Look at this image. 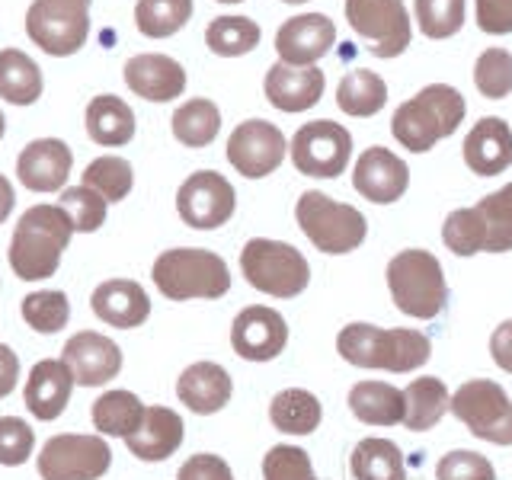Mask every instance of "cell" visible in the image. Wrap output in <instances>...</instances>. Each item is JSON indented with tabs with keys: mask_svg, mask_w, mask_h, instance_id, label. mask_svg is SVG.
<instances>
[{
	"mask_svg": "<svg viewBox=\"0 0 512 480\" xmlns=\"http://www.w3.org/2000/svg\"><path fill=\"white\" fill-rule=\"evenodd\" d=\"M336 352L340 359L356 368H378V372L407 375L423 368L432 356L429 336L410 327L384 330L375 324H346L336 336Z\"/></svg>",
	"mask_w": 512,
	"mask_h": 480,
	"instance_id": "6da1fadb",
	"label": "cell"
},
{
	"mask_svg": "<svg viewBox=\"0 0 512 480\" xmlns=\"http://www.w3.org/2000/svg\"><path fill=\"white\" fill-rule=\"evenodd\" d=\"M74 228L61 205H32L16 221L10 240V269L23 282H42L55 276L68 250Z\"/></svg>",
	"mask_w": 512,
	"mask_h": 480,
	"instance_id": "7a4b0ae2",
	"label": "cell"
},
{
	"mask_svg": "<svg viewBox=\"0 0 512 480\" xmlns=\"http://www.w3.org/2000/svg\"><path fill=\"white\" fill-rule=\"evenodd\" d=\"M464 96L448 87V84H429L416 96H410L407 103H400L391 128L394 138L404 144L413 154H426L436 148V141L448 138L458 132V125L464 122Z\"/></svg>",
	"mask_w": 512,
	"mask_h": 480,
	"instance_id": "3957f363",
	"label": "cell"
},
{
	"mask_svg": "<svg viewBox=\"0 0 512 480\" xmlns=\"http://www.w3.org/2000/svg\"><path fill=\"white\" fill-rule=\"evenodd\" d=\"M154 285L170 301L221 298L231 288V269L218 253L202 247H173L154 260Z\"/></svg>",
	"mask_w": 512,
	"mask_h": 480,
	"instance_id": "277c9868",
	"label": "cell"
},
{
	"mask_svg": "<svg viewBox=\"0 0 512 480\" xmlns=\"http://www.w3.org/2000/svg\"><path fill=\"white\" fill-rule=\"evenodd\" d=\"M384 276H388L391 298L400 314L416 320H432L442 314L448 301V282L436 253L420 247L400 250L397 256H391Z\"/></svg>",
	"mask_w": 512,
	"mask_h": 480,
	"instance_id": "5b68a950",
	"label": "cell"
},
{
	"mask_svg": "<svg viewBox=\"0 0 512 480\" xmlns=\"http://www.w3.org/2000/svg\"><path fill=\"white\" fill-rule=\"evenodd\" d=\"M295 218L304 237H308L320 253H330V256L359 250L368 237V221L359 208L336 202L327 192H317V189L301 192V199L295 205Z\"/></svg>",
	"mask_w": 512,
	"mask_h": 480,
	"instance_id": "8992f818",
	"label": "cell"
},
{
	"mask_svg": "<svg viewBox=\"0 0 512 480\" xmlns=\"http://www.w3.org/2000/svg\"><path fill=\"white\" fill-rule=\"evenodd\" d=\"M244 279L269 298H295L311 282V266L304 253L285 240L253 237L240 250Z\"/></svg>",
	"mask_w": 512,
	"mask_h": 480,
	"instance_id": "52a82bcc",
	"label": "cell"
},
{
	"mask_svg": "<svg viewBox=\"0 0 512 480\" xmlns=\"http://www.w3.org/2000/svg\"><path fill=\"white\" fill-rule=\"evenodd\" d=\"M93 0H32L26 10V32L45 55L68 58L87 45Z\"/></svg>",
	"mask_w": 512,
	"mask_h": 480,
	"instance_id": "ba28073f",
	"label": "cell"
},
{
	"mask_svg": "<svg viewBox=\"0 0 512 480\" xmlns=\"http://www.w3.org/2000/svg\"><path fill=\"white\" fill-rule=\"evenodd\" d=\"M452 413L477 439L493 445H512V400L503 384L490 378H471L452 394Z\"/></svg>",
	"mask_w": 512,
	"mask_h": 480,
	"instance_id": "9c48e42d",
	"label": "cell"
},
{
	"mask_svg": "<svg viewBox=\"0 0 512 480\" xmlns=\"http://www.w3.org/2000/svg\"><path fill=\"white\" fill-rule=\"evenodd\" d=\"M346 20L375 58H397L410 48L413 23L404 0H346Z\"/></svg>",
	"mask_w": 512,
	"mask_h": 480,
	"instance_id": "30bf717a",
	"label": "cell"
},
{
	"mask_svg": "<svg viewBox=\"0 0 512 480\" xmlns=\"http://www.w3.org/2000/svg\"><path fill=\"white\" fill-rule=\"evenodd\" d=\"M292 164L298 173L314 180H333L352 160V135L333 119L304 122L292 138Z\"/></svg>",
	"mask_w": 512,
	"mask_h": 480,
	"instance_id": "8fae6325",
	"label": "cell"
},
{
	"mask_svg": "<svg viewBox=\"0 0 512 480\" xmlns=\"http://www.w3.org/2000/svg\"><path fill=\"white\" fill-rule=\"evenodd\" d=\"M112 464V448L103 436H52L39 452L42 480H100Z\"/></svg>",
	"mask_w": 512,
	"mask_h": 480,
	"instance_id": "7c38bea8",
	"label": "cell"
},
{
	"mask_svg": "<svg viewBox=\"0 0 512 480\" xmlns=\"http://www.w3.org/2000/svg\"><path fill=\"white\" fill-rule=\"evenodd\" d=\"M176 212L196 231H215L228 224L237 212V192L215 170L189 173L183 186L176 189Z\"/></svg>",
	"mask_w": 512,
	"mask_h": 480,
	"instance_id": "4fadbf2b",
	"label": "cell"
},
{
	"mask_svg": "<svg viewBox=\"0 0 512 480\" xmlns=\"http://www.w3.org/2000/svg\"><path fill=\"white\" fill-rule=\"evenodd\" d=\"M288 154V141L276 125L266 119L240 122L228 138V160L231 167L247 176V180H263L276 173Z\"/></svg>",
	"mask_w": 512,
	"mask_h": 480,
	"instance_id": "5bb4252c",
	"label": "cell"
},
{
	"mask_svg": "<svg viewBox=\"0 0 512 480\" xmlns=\"http://www.w3.org/2000/svg\"><path fill=\"white\" fill-rule=\"evenodd\" d=\"M231 346L247 362H272L288 346V324L276 308L250 304L231 324Z\"/></svg>",
	"mask_w": 512,
	"mask_h": 480,
	"instance_id": "9a60e30c",
	"label": "cell"
},
{
	"mask_svg": "<svg viewBox=\"0 0 512 480\" xmlns=\"http://www.w3.org/2000/svg\"><path fill=\"white\" fill-rule=\"evenodd\" d=\"M352 186L375 205H394L410 189V167L391 148H365L352 167Z\"/></svg>",
	"mask_w": 512,
	"mask_h": 480,
	"instance_id": "2e32d148",
	"label": "cell"
},
{
	"mask_svg": "<svg viewBox=\"0 0 512 480\" xmlns=\"http://www.w3.org/2000/svg\"><path fill=\"white\" fill-rule=\"evenodd\" d=\"M64 365L71 368L74 384L80 388H103L122 372V349L103 333L80 330L74 333L61 352Z\"/></svg>",
	"mask_w": 512,
	"mask_h": 480,
	"instance_id": "e0dca14e",
	"label": "cell"
},
{
	"mask_svg": "<svg viewBox=\"0 0 512 480\" xmlns=\"http://www.w3.org/2000/svg\"><path fill=\"white\" fill-rule=\"evenodd\" d=\"M336 42V26L327 13H301L285 20L276 32V52L282 64L314 68Z\"/></svg>",
	"mask_w": 512,
	"mask_h": 480,
	"instance_id": "ac0fdd59",
	"label": "cell"
},
{
	"mask_svg": "<svg viewBox=\"0 0 512 480\" xmlns=\"http://www.w3.org/2000/svg\"><path fill=\"white\" fill-rule=\"evenodd\" d=\"M122 77L128 90L148 103H170L186 93V68L170 55L144 52L125 61Z\"/></svg>",
	"mask_w": 512,
	"mask_h": 480,
	"instance_id": "d6986e66",
	"label": "cell"
},
{
	"mask_svg": "<svg viewBox=\"0 0 512 480\" xmlns=\"http://www.w3.org/2000/svg\"><path fill=\"white\" fill-rule=\"evenodd\" d=\"M74 167V154L61 138H36L16 157V176L29 192L64 189Z\"/></svg>",
	"mask_w": 512,
	"mask_h": 480,
	"instance_id": "ffe728a7",
	"label": "cell"
},
{
	"mask_svg": "<svg viewBox=\"0 0 512 480\" xmlns=\"http://www.w3.org/2000/svg\"><path fill=\"white\" fill-rule=\"evenodd\" d=\"M464 164L477 176H496L512 167V128L500 116H484L464 138Z\"/></svg>",
	"mask_w": 512,
	"mask_h": 480,
	"instance_id": "44dd1931",
	"label": "cell"
},
{
	"mask_svg": "<svg viewBox=\"0 0 512 480\" xmlns=\"http://www.w3.org/2000/svg\"><path fill=\"white\" fill-rule=\"evenodd\" d=\"M231 394H234V381L228 375V368L218 362H192L176 378V397H180V404H186L199 416H212L224 410L231 404Z\"/></svg>",
	"mask_w": 512,
	"mask_h": 480,
	"instance_id": "7402d4cb",
	"label": "cell"
},
{
	"mask_svg": "<svg viewBox=\"0 0 512 480\" xmlns=\"http://www.w3.org/2000/svg\"><path fill=\"white\" fill-rule=\"evenodd\" d=\"M327 87L324 71L317 68H292V64H272L266 71V100L282 112H308L320 103Z\"/></svg>",
	"mask_w": 512,
	"mask_h": 480,
	"instance_id": "603a6c76",
	"label": "cell"
},
{
	"mask_svg": "<svg viewBox=\"0 0 512 480\" xmlns=\"http://www.w3.org/2000/svg\"><path fill=\"white\" fill-rule=\"evenodd\" d=\"M90 308L109 327L135 330L151 317V298L132 279H109V282H100L93 288Z\"/></svg>",
	"mask_w": 512,
	"mask_h": 480,
	"instance_id": "cb8c5ba5",
	"label": "cell"
},
{
	"mask_svg": "<svg viewBox=\"0 0 512 480\" xmlns=\"http://www.w3.org/2000/svg\"><path fill=\"white\" fill-rule=\"evenodd\" d=\"M74 391V375L64 359H42L32 365L26 378V407L42 423H52L64 413Z\"/></svg>",
	"mask_w": 512,
	"mask_h": 480,
	"instance_id": "d4e9b609",
	"label": "cell"
},
{
	"mask_svg": "<svg viewBox=\"0 0 512 480\" xmlns=\"http://www.w3.org/2000/svg\"><path fill=\"white\" fill-rule=\"evenodd\" d=\"M183 436L186 426L180 413L170 407H148L141 426L125 439V445L138 461H167L183 445Z\"/></svg>",
	"mask_w": 512,
	"mask_h": 480,
	"instance_id": "484cf974",
	"label": "cell"
},
{
	"mask_svg": "<svg viewBox=\"0 0 512 480\" xmlns=\"http://www.w3.org/2000/svg\"><path fill=\"white\" fill-rule=\"evenodd\" d=\"M346 404L359 423L365 426H397L407 420V397L394 384L384 381H359L352 384Z\"/></svg>",
	"mask_w": 512,
	"mask_h": 480,
	"instance_id": "4316f807",
	"label": "cell"
},
{
	"mask_svg": "<svg viewBox=\"0 0 512 480\" xmlns=\"http://www.w3.org/2000/svg\"><path fill=\"white\" fill-rule=\"evenodd\" d=\"M87 135L103 144V148H122L135 138V112L128 106L122 96H112V93H103V96H93L90 106H87Z\"/></svg>",
	"mask_w": 512,
	"mask_h": 480,
	"instance_id": "83f0119b",
	"label": "cell"
},
{
	"mask_svg": "<svg viewBox=\"0 0 512 480\" xmlns=\"http://www.w3.org/2000/svg\"><path fill=\"white\" fill-rule=\"evenodd\" d=\"M269 420L285 436H311V432L324 420V407L320 400L304 388H285L272 397Z\"/></svg>",
	"mask_w": 512,
	"mask_h": 480,
	"instance_id": "f1b7e54d",
	"label": "cell"
},
{
	"mask_svg": "<svg viewBox=\"0 0 512 480\" xmlns=\"http://www.w3.org/2000/svg\"><path fill=\"white\" fill-rule=\"evenodd\" d=\"M349 471L356 480H407V461L391 439L372 436L352 448Z\"/></svg>",
	"mask_w": 512,
	"mask_h": 480,
	"instance_id": "f546056e",
	"label": "cell"
},
{
	"mask_svg": "<svg viewBox=\"0 0 512 480\" xmlns=\"http://www.w3.org/2000/svg\"><path fill=\"white\" fill-rule=\"evenodd\" d=\"M42 71L20 48L0 52V96L13 106H32L42 96Z\"/></svg>",
	"mask_w": 512,
	"mask_h": 480,
	"instance_id": "4dcf8cb0",
	"label": "cell"
},
{
	"mask_svg": "<svg viewBox=\"0 0 512 480\" xmlns=\"http://www.w3.org/2000/svg\"><path fill=\"white\" fill-rule=\"evenodd\" d=\"M404 397H407V420H404V426L410 432L432 429L448 410H452V394H448L445 381L432 378V375L413 378L404 388Z\"/></svg>",
	"mask_w": 512,
	"mask_h": 480,
	"instance_id": "1f68e13d",
	"label": "cell"
},
{
	"mask_svg": "<svg viewBox=\"0 0 512 480\" xmlns=\"http://www.w3.org/2000/svg\"><path fill=\"white\" fill-rule=\"evenodd\" d=\"M384 103H388V84H384L375 71L356 68L340 80V87H336V106L352 119L378 116Z\"/></svg>",
	"mask_w": 512,
	"mask_h": 480,
	"instance_id": "d6a6232c",
	"label": "cell"
},
{
	"mask_svg": "<svg viewBox=\"0 0 512 480\" xmlns=\"http://www.w3.org/2000/svg\"><path fill=\"white\" fill-rule=\"evenodd\" d=\"M170 128L183 148H208L221 132V109L205 96H196V100H186L173 112Z\"/></svg>",
	"mask_w": 512,
	"mask_h": 480,
	"instance_id": "836d02e7",
	"label": "cell"
},
{
	"mask_svg": "<svg viewBox=\"0 0 512 480\" xmlns=\"http://www.w3.org/2000/svg\"><path fill=\"white\" fill-rule=\"evenodd\" d=\"M144 407L132 391H106L100 400H93V426L100 436L128 439L144 420Z\"/></svg>",
	"mask_w": 512,
	"mask_h": 480,
	"instance_id": "e575fe53",
	"label": "cell"
},
{
	"mask_svg": "<svg viewBox=\"0 0 512 480\" xmlns=\"http://www.w3.org/2000/svg\"><path fill=\"white\" fill-rule=\"evenodd\" d=\"M260 36L263 32L250 16H215L205 29V45L218 58H240L260 45Z\"/></svg>",
	"mask_w": 512,
	"mask_h": 480,
	"instance_id": "d590c367",
	"label": "cell"
},
{
	"mask_svg": "<svg viewBox=\"0 0 512 480\" xmlns=\"http://www.w3.org/2000/svg\"><path fill=\"white\" fill-rule=\"evenodd\" d=\"M480 224H484V253H509L512 250V183L490 192L477 205Z\"/></svg>",
	"mask_w": 512,
	"mask_h": 480,
	"instance_id": "8d00e7d4",
	"label": "cell"
},
{
	"mask_svg": "<svg viewBox=\"0 0 512 480\" xmlns=\"http://www.w3.org/2000/svg\"><path fill=\"white\" fill-rule=\"evenodd\" d=\"M192 16V0H138L135 26L148 39L176 36Z\"/></svg>",
	"mask_w": 512,
	"mask_h": 480,
	"instance_id": "74e56055",
	"label": "cell"
},
{
	"mask_svg": "<svg viewBox=\"0 0 512 480\" xmlns=\"http://www.w3.org/2000/svg\"><path fill=\"white\" fill-rule=\"evenodd\" d=\"M84 186L100 192L106 202H122L128 199V192L135 186V170L125 157L103 154L90 160V167L84 170Z\"/></svg>",
	"mask_w": 512,
	"mask_h": 480,
	"instance_id": "f35d334b",
	"label": "cell"
},
{
	"mask_svg": "<svg viewBox=\"0 0 512 480\" xmlns=\"http://www.w3.org/2000/svg\"><path fill=\"white\" fill-rule=\"evenodd\" d=\"M58 205H61V212L68 215L74 234H93V231H100L103 221H106V208H109V202L100 196V192H93L84 183L64 189Z\"/></svg>",
	"mask_w": 512,
	"mask_h": 480,
	"instance_id": "ab89813d",
	"label": "cell"
},
{
	"mask_svg": "<svg viewBox=\"0 0 512 480\" xmlns=\"http://www.w3.org/2000/svg\"><path fill=\"white\" fill-rule=\"evenodd\" d=\"M68 317L71 304L64 292H32L23 298V320L42 336H52L61 327H68Z\"/></svg>",
	"mask_w": 512,
	"mask_h": 480,
	"instance_id": "60d3db41",
	"label": "cell"
},
{
	"mask_svg": "<svg viewBox=\"0 0 512 480\" xmlns=\"http://www.w3.org/2000/svg\"><path fill=\"white\" fill-rule=\"evenodd\" d=\"M468 0H416V26L426 39H452L464 26Z\"/></svg>",
	"mask_w": 512,
	"mask_h": 480,
	"instance_id": "b9f144b4",
	"label": "cell"
},
{
	"mask_svg": "<svg viewBox=\"0 0 512 480\" xmlns=\"http://www.w3.org/2000/svg\"><path fill=\"white\" fill-rule=\"evenodd\" d=\"M474 87L484 100H506L512 93V55L506 48H487L474 64Z\"/></svg>",
	"mask_w": 512,
	"mask_h": 480,
	"instance_id": "7bdbcfd3",
	"label": "cell"
},
{
	"mask_svg": "<svg viewBox=\"0 0 512 480\" xmlns=\"http://www.w3.org/2000/svg\"><path fill=\"white\" fill-rule=\"evenodd\" d=\"M442 240L455 256H477L484 253V224H480L477 208H455L442 224Z\"/></svg>",
	"mask_w": 512,
	"mask_h": 480,
	"instance_id": "ee69618b",
	"label": "cell"
},
{
	"mask_svg": "<svg viewBox=\"0 0 512 480\" xmlns=\"http://www.w3.org/2000/svg\"><path fill=\"white\" fill-rule=\"evenodd\" d=\"M263 480H317L314 461L298 445H272L263 455Z\"/></svg>",
	"mask_w": 512,
	"mask_h": 480,
	"instance_id": "f6af8a7d",
	"label": "cell"
},
{
	"mask_svg": "<svg viewBox=\"0 0 512 480\" xmlns=\"http://www.w3.org/2000/svg\"><path fill=\"white\" fill-rule=\"evenodd\" d=\"M436 480H496L493 461L471 448H455L439 458Z\"/></svg>",
	"mask_w": 512,
	"mask_h": 480,
	"instance_id": "bcb514c9",
	"label": "cell"
},
{
	"mask_svg": "<svg viewBox=\"0 0 512 480\" xmlns=\"http://www.w3.org/2000/svg\"><path fill=\"white\" fill-rule=\"evenodd\" d=\"M36 448V432L20 416H0V464L16 468L26 464V458Z\"/></svg>",
	"mask_w": 512,
	"mask_h": 480,
	"instance_id": "7dc6e473",
	"label": "cell"
},
{
	"mask_svg": "<svg viewBox=\"0 0 512 480\" xmlns=\"http://www.w3.org/2000/svg\"><path fill=\"white\" fill-rule=\"evenodd\" d=\"M176 480H234V471L221 455L199 452V455L186 458L183 468L176 471Z\"/></svg>",
	"mask_w": 512,
	"mask_h": 480,
	"instance_id": "c3c4849f",
	"label": "cell"
},
{
	"mask_svg": "<svg viewBox=\"0 0 512 480\" xmlns=\"http://www.w3.org/2000/svg\"><path fill=\"white\" fill-rule=\"evenodd\" d=\"M474 16L487 36H509L512 32V0H474Z\"/></svg>",
	"mask_w": 512,
	"mask_h": 480,
	"instance_id": "681fc988",
	"label": "cell"
},
{
	"mask_svg": "<svg viewBox=\"0 0 512 480\" xmlns=\"http://www.w3.org/2000/svg\"><path fill=\"white\" fill-rule=\"evenodd\" d=\"M490 356H493V362L500 365L506 375H512V317L503 320V324L493 330V336H490Z\"/></svg>",
	"mask_w": 512,
	"mask_h": 480,
	"instance_id": "f907efd6",
	"label": "cell"
},
{
	"mask_svg": "<svg viewBox=\"0 0 512 480\" xmlns=\"http://www.w3.org/2000/svg\"><path fill=\"white\" fill-rule=\"evenodd\" d=\"M16 381H20V359L7 343H0V397H10Z\"/></svg>",
	"mask_w": 512,
	"mask_h": 480,
	"instance_id": "816d5d0a",
	"label": "cell"
},
{
	"mask_svg": "<svg viewBox=\"0 0 512 480\" xmlns=\"http://www.w3.org/2000/svg\"><path fill=\"white\" fill-rule=\"evenodd\" d=\"M13 202H16V196H13V186H10L7 176L0 173V224H4V221L10 218V212H13Z\"/></svg>",
	"mask_w": 512,
	"mask_h": 480,
	"instance_id": "f5cc1de1",
	"label": "cell"
},
{
	"mask_svg": "<svg viewBox=\"0 0 512 480\" xmlns=\"http://www.w3.org/2000/svg\"><path fill=\"white\" fill-rule=\"evenodd\" d=\"M4 132H7V119H4V112H0V138H4Z\"/></svg>",
	"mask_w": 512,
	"mask_h": 480,
	"instance_id": "db71d44e",
	"label": "cell"
},
{
	"mask_svg": "<svg viewBox=\"0 0 512 480\" xmlns=\"http://www.w3.org/2000/svg\"><path fill=\"white\" fill-rule=\"evenodd\" d=\"M282 4H308V0H282Z\"/></svg>",
	"mask_w": 512,
	"mask_h": 480,
	"instance_id": "11a10c76",
	"label": "cell"
},
{
	"mask_svg": "<svg viewBox=\"0 0 512 480\" xmlns=\"http://www.w3.org/2000/svg\"><path fill=\"white\" fill-rule=\"evenodd\" d=\"M218 4H244V0H218Z\"/></svg>",
	"mask_w": 512,
	"mask_h": 480,
	"instance_id": "9f6ffc18",
	"label": "cell"
}]
</instances>
